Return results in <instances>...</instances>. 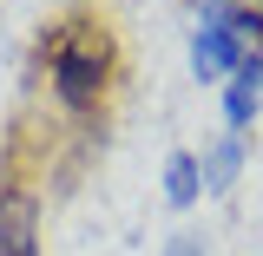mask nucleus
Listing matches in <instances>:
<instances>
[{
	"instance_id": "obj_1",
	"label": "nucleus",
	"mask_w": 263,
	"mask_h": 256,
	"mask_svg": "<svg viewBox=\"0 0 263 256\" xmlns=\"http://www.w3.org/2000/svg\"><path fill=\"white\" fill-rule=\"evenodd\" d=\"M257 53H263V20L243 13V7H211L191 33V72L197 79H230Z\"/></svg>"
},
{
	"instance_id": "obj_2",
	"label": "nucleus",
	"mask_w": 263,
	"mask_h": 256,
	"mask_svg": "<svg viewBox=\"0 0 263 256\" xmlns=\"http://www.w3.org/2000/svg\"><path fill=\"white\" fill-rule=\"evenodd\" d=\"M105 66H112V46H105V33L86 27V20L60 27L53 46H46V72H53V86H60L66 105H92L99 86H105Z\"/></svg>"
},
{
	"instance_id": "obj_3",
	"label": "nucleus",
	"mask_w": 263,
	"mask_h": 256,
	"mask_svg": "<svg viewBox=\"0 0 263 256\" xmlns=\"http://www.w3.org/2000/svg\"><path fill=\"white\" fill-rule=\"evenodd\" d=\"M0 256H40V204L27 191H0Z\"/></svg>"
},
{
	"instance_id": "obj_4",
	"label": "nucleus",
	"mask_w": 263,
	"mask_h": 256,
	"mask_svg": "<svg viewBox=\"0 0 263 256\" xmlns=\"http://www.w3.org/2000/svg\"><path fill=\"white\" fill-rule=\"evenodd\" d=\"M257 112H263V53H257V60H243V66L224 79V119H230L237 138H243V125H250Z\"/></svg>"
},
{
	"instance_id": "obj_5",
	"label": "nucleus",
	"mask_w": 263,
	"mask_h": 256,
	"mask_svg": "<svg viewBox=\"0 0 263 256\" xmlns=\"http://www.w3.org/2000/svg\"><path fill=\"white\" fill-rule=\"evenodd\" d=\"M237 164H243V138L224 131L204 158H197V178H204V191H230V178H237Z\"/></svg>"
},
{
	"instance_id": "obj_6",
	"label": "nucleus",
	"mask_w": 263,
	"mask_h": 256,
	"mask_svg": "<svg viewBox=\"0 0 263 256\" xmlns=\"http://www.w3.org/2000/svg\"><path fill=\"white\" fill-rule=\"evenodd\" d=\"M197 191H204V178H197V158H191V151H171V164H164V197L184 210V204H197Z\"/></svg>"
},
{
	"instance_id": "obj_7",
	"label": "nucleus",
	"mask_w": 263,
	"mask_h": 256,
	"mask_svg": "<svg viewBox=\"0 0 263 256\" xmlns=\"http://www.w3.org/2000/svg\"><path fill=\"white\" fill-rule=\"evenodd\" d=\"M164 256H204V243H197V237H178V243H171Z\"/></svg>"
}]
</instances>
